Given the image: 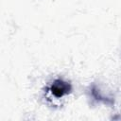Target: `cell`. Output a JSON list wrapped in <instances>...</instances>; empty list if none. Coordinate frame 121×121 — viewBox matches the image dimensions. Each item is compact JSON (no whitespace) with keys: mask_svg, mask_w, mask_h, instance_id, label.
Listing matches in <instances>:
<instances>
[{"mask_svg":"<svg viewBox=\"0 0 121 121\" xmlns=\"http://www.w3.org/2000/svg\"><path fill=\"white\" fill-rule=\"evenodd\" d=\"M50 91L53 95L56 97H61L65 95H68L72 91V86L70 83L62 80V79H56L50 86Z\"/></svg>","mask_w":121,"mask_h":121,"instance_id":"1","label":"cell"}]
</instances>
